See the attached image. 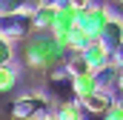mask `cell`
Returning a JSON list of instances; mask_svg holds the SVG:
<instances>
[{
  "instance_id": "cell-1",
  "label": "cell",
  "mask_w": 123,
  "mask_h": 120,
  "mask_svg": "<svg viewBox=\"0 0 123 120\" xmlns=\"http://www.w3.org/2000/svg\"><path fill=\"white\" fill-rule=\"evenodd\" d=\"M63 52L52 31H34L31 37L23 40V63L34 72H52L63 60Z\"/></svg>"
},
{
  "instance_id": "cell-2",
  "label": "cell",
  "mask_w": 123,
  "mask_h": 120,
  "mask_svg": "<svg viewBox=\"0 0 123 120\" xmlns=\"http://www.w3.org/2000/svg\"><path fill=\"white\" fill-rule=\"evenodd\" d=\"M49 106H52V97H49V94L29 91V94H23V97H17V100H14L12 114H14L17 120H34V117L49 114Z\"/></svg>"
},
{
  "instance_id": "cell-3",
  "label": "cell",
  "mask_w": 123,
  "mask_h": 120,
  "mask_svg": "<svg viewBox=\"0 0 123 120\" xmlns=\"http://www.w3.org/2000/svg\"><path fill=\"white\" fill-rule=\"evenodd\" d=\"M34 34V20L31 12H20V14H0V37L3 40H26Z\"/></svg>"
},
{
  "instance_id": "cell-4",
  "label": "cell",
  "mask_w": 123,
  "mask_h": 120,
  "mask_svg": "<svg viewBox=\"0 0 123 120\" xmlns=\"http://www.w3.org/2000/svg\"><path fill=\"white\" fill-rule=\"evenodd\" d=\"M109 20H112V12H109V6H103V3H94L86 12H80V29H86V34H89L92 40H100V37H103Z\"/></svg>"
},
{
  "instance_id": "cell-5",
  "label": "cell",
  "mask_w": 123,
  "mask_h": 120,
  "mask_svg": "<svg viewBox=\"0 0 123 120\" xmlns=\"http://www.w3.org/2000/svg\"><path fill=\"white\" fill-rule=\"evenodd\" d=\"M80 54L89 60L92 72H103V69H106V66H112V60H115V54L106 49V43H103V40H92Z\"/></svg>"
},
{
  "instance_id": "cell-6",
  "label": "cell",
  "mask_w": 123,
  "mask_h": 120,
  "mask_svg": "<svg viewBox=\"0 0 123 120\" xmlns=\"http://www.w3.org/2000/svg\"><path fill=\"white\" fill-rule=\"evenodd\" d=\"M103 89V83H100V77H97V72H89V74H80V77H74V100H80V103H86L92 94Z\"/></svg>"
},
{
  "instance_id": "cell-7",
  "label": "cell",
  "mask_w": 123,
  "mask_h": 120,
  "mask_svg": "<svg viewBox=\"0 0 123 120\" xmlns=\"http://www.w3.org/2000/svg\"><path fill=\"white\" fill-rule=\"evenodd\" d=\"M80 26V12L74 6H69V0L57 6V17H55V31H74Z\"/></svg>"
},
{
  "instance_id": "cell-8",
  "label": "cell",
  "mask_w": 123,
  "mask_h": 120,
  "mask_svg": "<svg viewBox=\"0 0 123 120\" xmlns=\"http://www.w3.org/2000/svg\"><path fill=\"white\" fill-rule=\"evenodd\" d=\"M55 17H57V6H49V3H37V9L31 12L34 31H55Z\"/></svg>"
},
{
  "instance_id": "cell-9",
  "label": "cell",
  "mask_w": 123,
  "mask_h": 120,
  "mask_svg": "<svg viewBox=\"0 0 123 120\" xmlns=\"http://www.w3.org/2000/svg\"><path fill=\"white\" fill-rule=\"evenodd\" d=\"M103 43H106V49L112 52V54H117L123 46V17H115L112 14V20H109V26L103 31V37H100Z\"/></svg>"
},
{
  "instance_id": "cell-10",
  "label": "cell",
  "mask_w": 123,
  "mask_h": 120,
  "mask_svg": "<svg viewBox=\"0 0 123 120\" xmlns=\"http://www.w3.org/2000/svg\"><path fill=\"white\" fill-rule=\"evenodd\" d=\"M115 103H117V100H115V94H112V91L100 89L97 94H92V97H89L83 106H86V112H89V114H100V117H103V114H106V112H109Z\"/></svg>"
},
{
  "instance_id": "cell-11",
  "label": "cell",
  "mask_w": 123,
  "mask_h": 120,
  "mask_svg": "<svg viewBox=\"0 0 123 120\" xmlns=\"http://www.w3.org/2000/svg\"><path fill=\"white\" fill-rule=\"evenodd\" d=\"M34 9H37V0H0V14H20Z\"/></svg>"
},
{
  "instance_id": "cell-12",
  "label": "cell",
  "mask_w": 123,
  "mask_h": 120,
  "mask_svg": "<svg viewBox=\"0 0 123 120\" xmlns=\"http://www.w3.org/2000/svg\"><path fill=\"white\" fill-rule=\"evenodd\" d=\"M63 69H66L72 77H80V74H89V72H92L89 60L83 57V54H69V60H63Z\"/></svg>"
},
{
  "instance_id": "cell-13",
  "label": "cell",
  "mask_w": 123,
  "mask_h": 120,
  "mask_svg": "<svg viewBox=\"0 0 123 120\" xmlns=\"http://www.w3.org/2000/svg\"><path fill=\"white\" fill-rule=\"evenodd\" d=\"M55 112H57L60 120H83V103L80 100H69V103H60Z\"/></svg>"
},
{
  "instance_id": "cell-14",
  "label": "cell",
  "mask_w": 123,
  "mask_h": 120,
  "mask_svg": "<svg viewBox=\"0 0 123 120\" xmlns=\"http://www.w3.org/2000/svg\"><path fill=\"white\" fill-rule=\"evenodd\" d=\"M17 77H20V69H17L14 63H3V69H0V89L12 91L17 86Z\"/></svg>"
},
{
  "instance_id": "cell-15",
  "label": "cell",
  "mask_w": 123,
  "mask_h": 120,
  "mask_svg": "<svg viewBox=\"0 0 123 120\" xmlns=\"http://www.w3.org/2000/svg\"><path fill=\"white\" fill-rule=\"evenodd\" d=\"M0 63H14V46L12 40H3V37H0Z\"/></svg>"
},
{
  "instance_id": "cell-16",
  "label": "cell",
  "mask_w": 123,
  "mask_h": 120,
  "mask_svg": "<svg viewBox=\"0 0 123 120\" xmlns=\"http://www.w3.org/2000/svg\"><path fill=\"white\" fill-rule=\"evenodd\" d=\"M103 120H123V100H117V103L103 114Z\"/></svg>"
},
{
  "instance_id": "cell-17",
  "label": "cell",
  "mask_w": 123,
  "mask_h": 120,
  "mask_svg": "<svg viewBox=\"0 0 123 120\" xmlns=\"http://www.w3.org/2000/svg\"><path fill=\"white\" fill-rule=\"evenodd\" d=\"M69 6H74L77 12H86L89 6H94V0H69Z\"/></svg>"
},
{
  "instance_id": "cell-18",
  "label": "cell",
  "mask_w": 123,
  "mask_h": 120,
  "mask_svg": "<svg viewBox=\"0 0 123 120\" xmlns=\"http://www.w3.org/2000/svg\"><path fill=\"white\" fill-rule=\"evenodd\" d=\"M115 83H117V89L123 91V66H120V74H117V80H115ZM120 100H123V97H120Z\"/></svg>"
},
{
  "instance_id": "cell-19",
  "label": "cell",
  "mask_w": 123,
  "mask_h": 120,
  "mask_svg": "<svg viewBox=\"0 0 123 120\" xmlns=\"http://www.w3.org/2000/svg\"><path fill=\"white\" fill-rule=\"evenodd\" d=\"M43 120H60V117H57V112H49V114H46Z\"/></svg>"
},
{
  "instance_id": "cell-20",
  "label": "cell",
  "mask_w": 123,
  "mask_h": 120,
  "mask_svg": "<svg viewBox=\"0 0 123 120\" xmlns=\"http://www.w3.org/2000/svg\"><path fill=\"white\" fill-rule=\"evenodd\" d=\"M115 57H117V60H120V63H123V46H120V52H117V54H115Z\"/></svg>"
},
{
  "instance_id": "cell-21",
  "label": "cell",
  "mask_w": 123,
  "mask_h": 120,
  "mask_svg": "<svg viewBox=\"0 0 123 120\" xmlns=\"http://www.w3.org/2000/svg\"><path fill=\"white\" fill-rule=\"evenodd\" d=\"M43 117H46V114H43ZM43 117H34V120H43Z\"/></svg>"
},
{
  "instance_id": "cell-22",
  "label": "cell",
  "mask_w": 123,
  "mask_h": 120,
  "mask_svg": "<svg viewBox=\"0 0 123 120\" xmlns=\"http://www.w3.org/2000/svg\"><path fill=\"white\" fill-rule=\"evenodd\" d=\"M120 3H123V0H120Z\"/></svg>"
}]
</instances>
